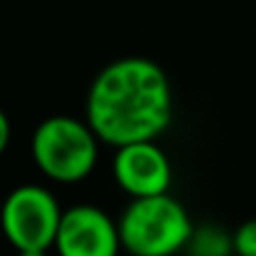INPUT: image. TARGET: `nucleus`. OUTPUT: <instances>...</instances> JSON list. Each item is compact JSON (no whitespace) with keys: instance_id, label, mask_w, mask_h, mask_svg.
Instances as JSON below:
<instances>
[{"instance_id":"1","label":"nucleus","mask_w":256,"mask_h":256,"mask_svg":"<svg viewBox=\"0 0 256 256\" xmlns=\"http://www.w3.org/2000/svg\"><path fill=\"white\" fill-rule=\"evenodd\" d=\"M167 72L147 58L130 55L104 65L87 90L85 120L100 142L122 147L157 140L172 122Z\"/></svg>"},{"instance_id":"2","label":"nucleus","mask_w":256,"mask_h":256,"mask_svg":"<svg viewBox=\"0 0 256 256\" xmlns=\"http://www.w3.org/2000/svg\"><path fill=\"white\" fill-rule=\"evenodd\" d=\"M117 226L122 249L130 256H174L186 249L194 234L186 209L170 192L132 199Z\"/></svg>"},{"instance_id":"3","label":"nucleus","mask_w":256,"mask_h":256,"mask_svg":"<svg viewBox=\"0 0 256 256\" xmlns=\"http://www.w3.org/2000/svg\"><path fill=\"white\" fill-rule=\"evenodd\" d=\"M100 137L78 117L52 114L42 120L30 140L32 162L48 179L60 184H75L87 179L97 164Z\"/></svg>"},{"instance_id":"4","label":"nucleus","mask_w":256,"mask_h":256,"mask_svg":"<svg viewBox=\"0 0 256 256\" xmlns=\"http://www.w3.org/2000/svg\"><path fill=\"white\" fill-rule=\"evenodd\" d=\"M62 209L52 192L40 184L15 186L0 206V229L15 252L52 249Z\"/></svg>"},{"instance_id":"5","label":"nucleus","mask_w":256,"mask_h":256,"mask_svg":"<svg viewBox=\"0 0 256 256\" xmlns=\"http://www.w3.org/2000/svg\"><path fill=\"white\" fill-rule=\"evenodd\" d=\"M52 249L58 256H117L122 252L120 226L100 206H70L62 212Z\"/></svg>"},{"instance_id":"6","label":"nucleus","mask_w":256,"mask_h":256,"mask_svg":"<svg viewBox=\"0 0 256 256\" xmlns=\"http://www.w3.org/2000/svg\"><path fill=\"white\" fill-rule=\"evenodd\" d=\"M112 176L130 199L164 194L172 186L170 157L157 144V140H142L114 147Z\"/></svg>"},{"instance_id":"7","label":"nucleus","mask_w":256,"mask_h":256,"mask_svg":"<svg viewBox=\"0 0 256 256\" xmlns=\"http://www.w3.org/2000/svg\"><path fill=\"white\" fill-rule=\"evenodd\" d=\"M186 249L192 252V256H229L234 254L232 246V236H224L219 229H202L192 234Z\"/></svg>"},{"instance_id":"8","label":"nucleus","mask_w":256,"mask_h":256,"mask_svg":"<svg viewBox=\"0 0 256 256\" xmlns=\"http://www.w3.org/2000/svg\"><path fill=\"white\" fill-rule=\"evenodd\" d=\"M232 246L236 256H256V219L244 222L232 234Z\"/></svg>"},{"instance_id":"9","label":"nucleus","mask_w":256,"mask_h":256,"mask_svg":"<svg viewBox=\"0 0 256 256\" xmlns=\"http://www.w3.org/2000/svg\"><path fill=\"white\" fill-rule=\"evenodd\" d=\"M10 120H8V114L0 110V157L5 154V150H8V144H10Z\"/></svg>"},{"instance_id":"10","label":"nucleus","mask_w":256,"mask_h":256,"mask_svg":"<svg viewBox=\"0 0 256 256\" xmlns=\"http://www.w3.org/2000/svg\"><path fill=\"white\" fill-rule=\"evenodd\" d=\"M18 256H45L42 249H28V252H18Z\"/></svg>"}]
</instances>
